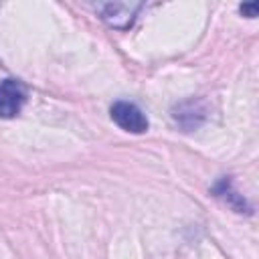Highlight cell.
I'll use <instances>...</instances> for the list:
<instances>
[{
    "label": "cell",
    "instance_id": "cell-1",
    "mask_svg": "<svg viewBox=\"0 0 259 259\" xmlns=\"http://www.w3.org/2000/svg\"><path fill=\"white\" fill-rule=\"evenodd\" d=\"M111 119L130 134H144L148 132V117L146 113L132 101H115L109 109Z\"/></svg>",
    "mask_w": 259,
    "mask_h": 259
},
{
    "label": "cell",
    "instance_id": "cell-3",
    "mask_svg": "<svg viewBox=\"0 0 259 259\" xmlns=\"http://www.w3.org/2000/svg\"><path fill=\"white\" fill-rule=\"evenodd\" d=\"M257 4H243L241 6V12H245V14H249V18H253V16H257Z\"/></svg>",
    "mask_w": 259,
    "mask_h": 259
},
{
    "label": "cell",
    "instance_id": "cell-2",
    "mask_svg": "<svg viewBox=\"0 0 259 259\" xmlns=\"http://www.w3.org/2000/svg\"><path fill=\"white\" fill-rule=\"evenodd\" d=\"M26 101V87L16 79L0 81V117H16Z\"/></svg>",
    "mask_w": 259,
    "mask_h": 259
}]
</instances>
